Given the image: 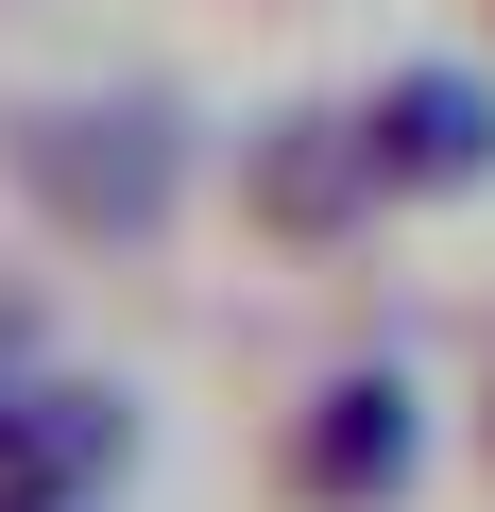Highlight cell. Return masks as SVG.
Masks as SVG:
<instances>
[{
  "instance_id": "1",
  "label": "cell",
  "mask_w": 495,
  "mask_h": 512,
  "mask_svg": "<svg viewBox=\"0 0 495 512\" xmlns=\"http://www.w3.org/2000/svg\"><path fill=\"white\" fill-rule=\"evenodd\" d=\"M0 205L69 274H154V256L222 205V120L154 69L120 86H0Z\"/></svg>"
},
{
  "instance_id": "6",
  "label": "cell",
  "mask_w": 495,
  "mask_h": 512,
  "mask_svg": "<svg viewBox=\"0 0 495 512\" xmlns=\"http://www.w3.org/2000/svg\"><path fill=\"white\" fill-rule=\"evenodd\" d=\"M461 461H478V495H495V342H478V376H461Z\"/></svg>"
},
{
  "instance_id": "8",
  "label": "cell",
  "mask_w": 495,
  "mask_h": 512,
  "mask_svg": "<svg viewBox=\"0 0 495 512\" xmlns=\"http://www.w3.org/2000/svg\"><path fill=\"white\" fill-rule=\"evenodd\" d=\"M0 512H52V495H0Z\"/></svg>"
},
{
  "instance_id": "4",
  "label": "cell",
  "mask_w": 495,
  "mask_h": 512,
  "mask_svg": "<svg viewBox=\"0 0 495 512\" xmlns=\"http://www.w3.org/2000/svg\"><path fill=\"white\" fill-rule=\"evenodd\" d=\"M154 461L137 376L103 359H0V495H52V512H120Z\"/></svg>"
},
{
  "instance_id": "5",
  "label": "cell",
  "mask_w": 495,
  "mask_h": 512,
  "mask_svg": "<svg viewBox=\"0 0 495 512\" xmlns=\"http://www.w3.org/2000/svg\"><path fill=\"white\" fill-rule=\"evenodd\" d=\"M359 137H376V188L410 222L495 205V52H393L359 86Z\"/></svg>"
},
{
  "instance_id": "2",
  "label": "cell",
  "mask_w": 495,
  "mask_h": 512,
  "mask_svg": "<svg viewBox=\"0 0 495 512\" xmlns=\"http://www.w3.org/2000/svg\"><path fill=\"white\" fill-rule=\"evenodd\" d=\"M444 393L393 342H325L274 410H257V512H410L444 478Z\"/></svg>"
},
{
  "instance_id": "7",
  "label": "cell",
  "mask_w": 495,
  "mask_h": 512,
  "mask_svg": "<svg viewBox=\"0 0 495 512\" xmlns=\"http://www.w3.org/2000/svg\"><path fill=\"white\" fill-rule=\"evenodd\" d=\"M461 18H478V52H495V0H461Z\"/></svg>"
},
{
  "instance_id": "3",
  "label": "cell",
  "mask_w": 495,
  "mask_h": 512,
  "mask_svg": "<svg viewBox=\"0 0 495 512\" xmlns=\"http://www.w3.org/2000/svg\"><path fill=\"white\" fill-rule=\"evenodd\" d=\"M410 205L376 188V137H359V86H274L222 120V239L274 256V274H359Z\"/></svg>"
}]
</instances>
